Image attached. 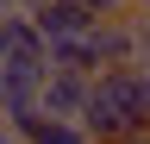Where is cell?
Instances as JSON below:
<instances>
[{
    "instance_id": "cell-1",
    "label": "cell",
    "mask_w": 150,
    "mask_h": 144,
    "mask_svg": "<svg viewBox=\"0 0 150 144\" xmlns=\"http://www.w3.org/2000/svg\"><path fill=\"white\" fill-rule=\"evenodd\" d=\"M75 125L94 144L150 132V69L138 63V69H100V75H88V100H81Z\"/></svg>"
},
{
    "instance_id": "cell-2",
    "label": "cell",
    "mask_w": 150,
    "mask_h": 144,
    "mask_svg": "<svg viewBox=\"0 0 150 144\" xmlns=\"http://www.w3.org/2000/svg\"><path fill=\"white\" fill-rule=\"evenodd\" d=\"M88 50H94V75H100V69H138V63H144V25H138V13L94 19Z\"/></svg>"
},
{
    "instance_id": "cell-3",
    "label": "cell",
    "mask_w": 150,
    "mask_h": 144,
    "mask_svg": "<svg viewBox=\"0 0 150 144\" xmlns=\"http://www.w3.org/2000/svg\"><path fill=\"white\" fill-rule=\"evenodd\" d=\"M81 100H88V75L44 69V82H38V113L44 119H81Z\"/></svg>"
},
{
    "instance_id": "cell-4",
    "label": "cell",
    "mask_w": 150,
    "mask_h": 144,
    "mask_svg": "<svg viewBox=\"0 0 150 144\" xmlns=\"http://www.w3.org/2000/svg\"><path fill=\"white\" fill-rule=\"evenodd\" d=\"M25 19L38 25V38H81V31H94V19L75 6V0H31Z\"/></svg>"
},
{
    "instance_id": "cell-5",
    "label": "cell",
    "mask_w": 150,
    "mask_h": 144,
    "mask_svg": "<svg viewBox=\"0 0 150 144\" xmlns=\"http://www.w3.org/2000/svg\"><path fill=\"white\" fill-rule=\"evenodd\" d=\"M0 63H38L44 69V38L25 13H0Z\"/></svg>"
},
{
    "instance_id": "cell-6",
    "label": "cell",
    "mask_w": 150,
    "mask_h": 144,
    "mask_svg": "<svg viewBox=\"0 0 150 144\" xmlns=\"http://www.w3.org/2000/svg\"><path fill=\"white\" fill-rule=\"evenodd\" d=\"M44 69H63V75H94L88 31H81V38H44Z\"/></svg>"
},
{
    "instance_id": "cell-7",
    "label": "cell",
    "mask_w": 150,
    "mask_h": 144,
    "mask_svg": "<svg viewBox=\"0 0 150 144\" xmlns=\"http://www.w3.org/2000/svg\"><path fill=\"white\" fill-rule=\"evenodd\" d=\"M25 144H94V138H88L75 119H44V113H38V125L25 132Z\"/></svg>"
},
{
    "instance_id": "cell-8",
    "label": "cell",
    "mask_w": 150,
    "mask_h": 144,
    "mask_svg": "<svg viewBox=\"0 0 150 144\" xmlns=\"http://www.w3.org/2000/svg\"><path fill=\"white\" fill-rule=\"evenodd\" d=\"M31 6V0H0V13H25Z\"/></svg>"
},
{
    "instance_id": "cell-9",
    "label": "cell",
    "mask_w": 150,
    "mask_h": 144,
    "mask_svg": "<svg viewBox=\"0 0 150 144\" xmlns=\"http://www.w3.org/2000/svg\"><path fill=\"white\" fill-rule=\"evenodd\" d=\"M112 144H150V132H131V138H112Z\"/></svg>"
},
{
    "instance_id": "cell-10",
    "label": "cell",
    "mask_w": 150,
    "mask_h": 144,
    "mask_svg": "<svg viewBox=\"0 0 150 144\" xmlns=\"http://www.w3.org/2000/svg\"><path fill=\"white\" fill-rule=\"evenodd\" d=\"M0 144H25V138H19V132H6V125H0Z\"/></svg>"
}]
</instances>
